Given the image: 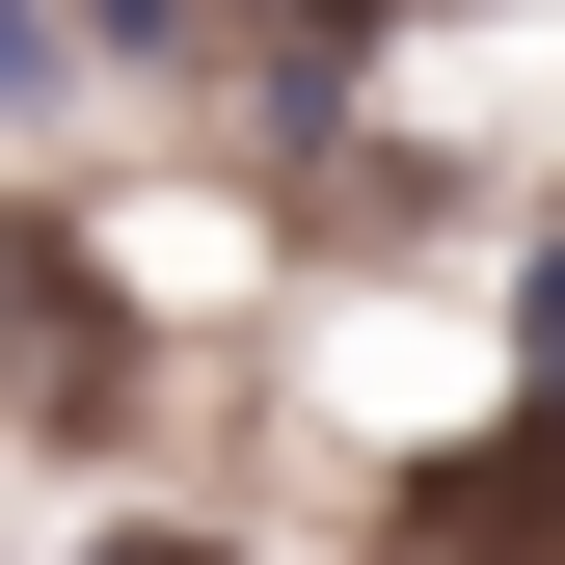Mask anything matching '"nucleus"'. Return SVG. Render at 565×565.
Segmentation results:
<instances>
[{
	"instance_id": "obj_1",
	"label": "nucleus",
	"mask_w": 565,
	"mask_h": 565,
	"mask_svg": "<svg viewBox=\"0 0 565 565\" xmlns=\"http://www.w3.org/2000/svg\"><path fill=\"white\" fill-rule=\"evenodd\" d=\"M135 404V297L82 216H0V431H108Z\"/></svg>"
},
{
	"instance_id": "obj_2",
	"label": "nucleus",
	"mask_w": 565,
	"mask_h": 565,
	"mask_svg": "<svg viewBox=\"0 0 565 565\" xmlns=\"http://www.w3.org/2000/svg\"><path fill=\"white\" fill-rule=\"evenodd\" d=\"M404 565H565V404H512V431L404 458Z\"/></svg>"
},
{
	"instance_id": "obj_3",
	"label": "nucleus",
	"mask_w": 565,
	"mask_h": 565,
	"mask_svg": "<svg viewBox=\"0 0 565 565\" xmlns=\"http://www.w3.org/2000/svg\"><path fill=\"white\" fill-rule=\"evenodd\" d=\"M82 565H243L216 512H82Z\"/></svg>"
},
{
	"instance_id": "obj_4",
	"label": "nucleus",
	"mask_w": 565,
	"mask_h": 565,
	"mask_svg": "<svg viewBox=\"0 0 565 565\" xmlns=\"http://www.w3.org/2000/svg\"><path fill=\"white\" fill-rule=\"evenodd\" d=\"M54 82H82V28H0V108H54Z\"/></svg>"
}]
</instances>
